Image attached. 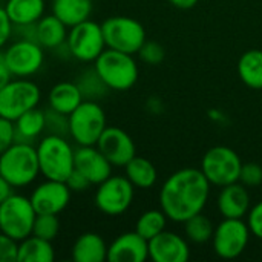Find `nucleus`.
Segmentation results:
<instances>
[{
  "mask_svg": "<svg viewBox=\"0 0 262 262\" xmlns=\"http://www.w3.org/2000/svg\"><path fill=\"white\" fill-rule=\"evenodd\" d=\"M46 115V129L52 135H61L64 137L69 134V115L60 114L49 107V111H45Z\"/></svg>",
  "mask_w": 262,
  "mask_h": 262,
  "instance_id": "473e14b6",
  "label": "nucleus"
},
{
  "mask_svg": "<svg viewBox=\"0 0 262 262\" xmlns=\"http://www.w3.org/2000/svg\"><path fill=\"white\" fill-rule=\"evenodd\" d=\"M12 193V186L0 175V204Z\"/></svg>",
  "mask_w": 262,
  "mask_h": 262,
  "instance_id": "79ce46f5",
  "label": "nucleus"
},
{
  "mask_svg": "<svg viewBox=\"0 0 262 262\" xmlns=\"http://www.w3.org/2000/svg\"><path fill=\"white\" fill-rule=\"evenodd\" d=\"M238 75L252 89L262 91V51H246L238 60Z\"/></svg>",
  "mask_w": 262,
  "mask_h": 262,
  "instance_id": "bb28decb",
  "label": "nucleus"
},
{
  "mask_svg": "<svg viewBox=\"0 0 262 262\" xmlns=\"http://www.w3.org/2000/svg\"><path fill=\"white\" fill-rule=\"evenodd\" d=\"M183 224H184V233H186L187 241H190L193 244H206V243L212 241L215 227H213V223L210 221V218L203 215V212L190 216Z\"/></svg>",
  "mask_w": 262,
  "mask_h": 262,
  "instance_id": "c85d7f7f",
  "label": "nucleus"
},
{
  "mask_svg": "<svg viewBox=\"0 0 262 262\" xmlns=\"http://www.w3.org/2000/svg\"><path fill=\"white\" fill-rule=\"evenodd\" d=\"M77 84H78L83 97L88 98V100L98 98V97H101L106 92V89H109L103 83V80L100 78V75L97 74L95 69L94 71H88L86 74H83L81 78H80V81Z\"/></svg>",
  "mask_w": 262,
  "mask_h": 262,
  "instance_id": "2f4dec72",
  "label": "nucleus"
},
{
  "mask_svg": "<svg viewBox=\"0 0 262 262\" xmlns=\"http://www.w3.org/2000/svg\"><path fill=\"white\" fill-rule=\"evenodd\" d=\"M250 235V229L243 218H224L215 227L213 250L223 259H235L247 249Z\"/></svg>",
  "mask_w": 262,
  "mask_h": 262,
  "instance_id": "9d476101",
  "label": "nucleus"
},
{
  "mask_svg": "<svg viewBox=\"0 0 262 262\" xmlns=\"http://www.w3.org/2000/svg\"><path fill=\"white\" fill-rule=\"evenodd\" d=\"M18 243L0 232V262H17Z\"/></svg>",
  "mask_w": 262,
  "mask_h": 262,
  "instance_id": "e433bc0d",
  "label": "nucleus"
},
{
  "mask_svg": "<svg viewBox=\"0 0 262 262\" xmlns=\"http://www.w3.org/2000/svg\"><path fill=\"white\" fill-rule=\"evenodd\" d=\"M55 252L51 241L29 235L17 247V262H52Z\"/></svg>",
  "mask_w": 262,
  "mask_h": 262,
  "instance_id": "393cba45",
  "label": "nucleus"
},
{
  "mask_svg": "<svg viewBox=\"0 0 262 262\" xmlns=\"http://www.w3.org/2000/svg\"><path fill=\"white\" fill-rule=\"evenodd\" d=\"M175 8H178V9H190V8H193L200 0H169Z\"/></svg>",
  "mask_w": 262,
  "mask_h": 262,
  "instance_id": "37998d69",
  "label": "nucleus"
},
{
  "mask_svg": "<svg viewBox=\"0 0 262 262\" xmlns=\"http://www.w3.org/2000/svg\"><path fill=\"white\" fill-rule=\"evenodd\" d=\"M35 210L29 198L11 193L0 204V232L20 243L32 235Z\"/></svg>",
  "mask_w": 262,
  "mask_h": 262,
  "instance_id": "423d86ee",
  "label": "nucleus"
},
{
  "mask_svg": "<svg viewBox=\"0 0 262 262\" xmlns=\"http://www.w3.org/2000/svg\"><path fill=\"white\" fill-rule=\"evenodd\" d=\"M126 178L134 184V187L138 189H150L155 186L158 180V172L157 167L149 161L147 158L143 157H134L126 166Z\"/></svg>",
  "mask_w": 262,
  "mask_h": 262,
  "instance_id": "cd10ccee",
  "label": "nucleus"
},
{
  "mask_svg": "<svg viewBox=\"0 0 262 262\" xmlns=\"http://www.w3.org/2000/svg\"><path fill=\"white\" fill-rule=\"evenodd\" d=\"M15 141L31 143L46 129V115L45 111L32 107L20 115L15 121Z\"/></svg>",
  "mask_w": 262,
  "mask_h": 262,
  "instance_id": "a878e982",
  "label": "nucleus"
},
{
  "mask_svg": "<svg viewBox=\"0 0 262 262\" xmlns=\"http://www.w3.org/2000/svg\"><path fill=\"white\" fill-rule=\"evenodd\" d=\"M40 97V88L34 81L11 80L0 89V117L15 121L26 111L37 107Z\"/></svg>",
  "mask_w": 262,
  "mask_h": 262,
  "instance_id": "1a4fd4ad",
  "label": "nucleus"
},
{
  "mask_svg": "<svg viewBox=\"0 0 262 262\" xmlns=\"http://www.w3.org/2000/svg\"><path fill=\"white\" fill-rule=\"evenodd\" d=\"M37 149L40 173L46 180L66 181L74 170L75 150L61 135H46L40 140Z\"/></svg>",
  "mask_w": 262,
  "mask_h": 262,
  "instance_id": "7ed1b4c3",
  "label": "nucleus"
},
{
  "mask_svg": "<svg viewBox=\"0 0 262 262\" xmlns=\"http://www.w3.org/2000/svg\"><path fill=\"white\" fill-rule=\"evenodd\" d=\"M11 35H12V23L8 18L5 8L0 6V49L9 41Z\"/></svg>",
  "mask_w": 262,
  "mask_h": 262,
  "instance_id": "ea45409f",
  "label": "nucleus"
},
{
  "mask_svg": "<svg viewBox=\"0 0 262 262\" xmlns=\"http://www.w3.org/2000/svg\"><path fill=\"white\" fill-rule=\"evenodd\" d=\"M5 63L12 74V77L26 78L40 71L45 54L43 48L32 40L17 38L5 51Z\"/></svg>",
  "mask_w": 262,
  "mask_h": 262,
  "instance_id": "ddd939ff",
  "label": "nucleus"
},
{
  "mask_svg": "<svg viewBox=\"0 0 262 262\" xmlns=\"http://www.w3.org/2000/svg\"><path fill=\"white\" fill-rule=\"evenodd\" d=\"M12 80V74L9 72L6 63H5V52L0 49V89L6 86Z\"/></svg>",
  "mask_w": 262,
  "mask_h": 262,
  "instance_id": "a19ab883",
  "label": "nucleus"
},
{
  "mask_svg": "<svg viewBox=\"0 0 262 262\" xmlns=\"http://www.w3.org/2000/svg\"><path fill=\"white\" fill-rule=\"evenodd\" d=\"M15 143V126L12 120L0 117V154Z\"/></svg>",
  "mask_w": 262,
  "mask_h": 262,
  "instance_id": "c9c22d12",
  "label": "nucleus"
},
{
  "mask_svg": "<svg viewBox=\"0 0 262 262\" xmlns=\"http://www.w3.org/2000/svg\"><path fill=\"white\" fill-rule=\"evenodd\" d=\"M190 256L187 238L163 230L149 239V258L154 262H186Z\"/></svg>",
  "mask_w": 262,
  "mask_h": 262,
  "instance_id": "dca6fc26",
  "label": "nucleus"
},
{
  "mask_svg": "<svg viewBox=\"0 0 262 262\" xmlns=\"http://www.w3.org/2000/svg\"><path fill=\"white\" fill-rule=\"evenodd\" d=\"M138 55H140V58H141L144 63L155 66V64H160V63L164 60L166 51H164V48H163L158 41L146 40V41L143 43V46L140 48Z\"/></svg>",
  "mask_w": 262,
  "mask_h": 262,
  "instance_id": "72a5a7b5",
  "label": "nucleus"
},
{
  "mask_svg": "<svg viewBox=\"0 0 262 262\" xmlns=\"http://www.w3.org/2000/svg\"><path fill=\"white\" fill-rule=\"evenodd\" d=\"M71 193L72 192L64 181L46 180L34 189L29 200L35 213L58 215L69 204Z\"/></svg>",
  "mask_w": 262,
  "mask_h": 262,
  "instance_id": "2eb2a0df",
  "label": "nucleus"
},
{
  "mask_svg": "<svg viewBox=\"0 0 262 262\" xmlns=\"http://www.w3.org/2000/svg\"><path fill=\"white\" fill-rule=\"evenodd\" d=\"M71 255L75 262H103L107 259V246L98 233L88 232L75 239Z\"/></svg>",
  "mask_w": 262,
  "mask_h": 262,
  "instance_id": "aec40b11",
  "label": "nucleus"
},
{
  "mask_svg": "<svg viewBox=\"0 0 262 262\" xmlns=\"http://www.w3.org/2000/svg\"><path fill=\"white\" fill-rule=\"evenodd\" d=\"M74 167L81 172L92 186H98L112 175L114 166L107 161V158L100 152L97 146H80L75 150Z\"/></svg>",
  "mask_w": 262,
  "mask_h": 262,
  "instance_id": "f3484780",
  "label": "nucleus"
},
{
  "mask_svg": "<svg viewBox=\"0 0 262 262\" xmlns=\"http://www.w3.org/2000/svg\"><path fill=\"white\" fill-rule=\"evenodd\" d=\"M103 37L106 48L121 51L126 54H138L140 48L146 41V31L144 26L126 15H115L109 17L101 23Z\"/></svg>",
  "mask_w": 262,
  "mask_h": 262,
  "instance_id": "0eeeda50",
  "label": "nucleus"
},
{
  "mask_svg": "<svg viewBox=\"0 0 262 262\" xmlns=\"http://www.w3.org/2000/svg\"><path fill=\"white\" fill-rule=\"evenodd\" d=\"M95 146L115 167H124L135 157L137 150L130 135L115 126H107Z\"/></svg>",
  "mask_w": 262,
  "mask_h": 262,
  "instance_id": "4468645a",
  "label": "nucleus"
},
{
  "mask_svg": "<svg viewBox=\"0 0 262 262\" xmlns=\"http://www.w3.org/2000/svg\"><path fill=\"white\" fill-rule=\"evenodd\" d=\"M66 184H68V187L71 189V192H83V190H86V189H89L92 184L89 183V180L81 173V172H78L75 167H74V170L71 172V175L66 178V181H64Z\"/></svg>",
  "mask_w": 262,
  "mask_h": 262,
  "instance_id": "58836bf2",
  "label": "nucleus"
},
{
  "mask_svg": "<svg viewBox=\"0 0 262 262\" xmlns=\"http://www.w3.org/2000/svg\"><path fill=\"white\" fill-rule=\"evenodd\" d=\"M106 127V114L94 100H83L69 114V135L78 146H95Z\"/></svg>",
  "mask_w": 262,
  "mask_h": 262,
  "instance_id": "39448f33",
  "label": "nucleus"
},
{
  "mask_svg": "<svg viewBox=\"0 0 262 262\" xmlns=\"http://www.w3.org/2000/svg\"><path fill=\"white\" fill-rule=\"evenodd\" d=\"M135 187L126 177H109L98 184L95 206L109 216L123 215L134 201Z\"/></svg>",
  "mask_w": 262,
  "mask_h": 262,
  "instance_id": "f8f14e48",
  "label": "nucleus"
},
{
  "mask_svg": "<svg viewBox=\"0 0 262 262\" xmlns=\"http://www.w3.org/2000/svg\"><path fill=\"white\" fill-rule=\"evenodd\" d=\"M40 173L37 149L31 143L15 141L0 154V175L12 187H25L35 181Z\"/></svg>",
  "mask_w": 262,
  "mask_h": 262,
  "instance_id": "f03ea898",
  "label": "nucleus"
},
{
  "mask_svg": "<svg viewBox=\"0 0 262 262\" xmlns=\"http://www.w3.org/2000/svg\"><path fill=\"white\" fill-rule=\"evenodd\" d=\"M52 14L72 28L91 17L92 0H52Z\"/></svg>",
  "mask_w": 262,
  "mask_h": 262,
  "instance_id": "b1692460",
  "label": "nucleus"
},
{
  "mask_svg": "<svg viewBox=\"0 0 262 262\" xmlns=\"http://www.w3.org/2000/svg\"><path fill=\"white\" fill-rule=\"evenodd\" d=\"M66 43L71 55L80 61H95L106 49L101 25L89 18L71 28Z\"/></svg>",
  "mask_w": 262,
  "mask_h": 262,
  "instance_id": "9b49d317",
  "label": "nucleus"
},
{
  "mask_svg": "<svg viewBox=\"0 0 262 262\" xmlns=\"http://www.w3.org/2000/svg\"><path fill=\"white\" fill-rule=\"evenodd\" d=\"M3 8L12 25L37 23L45 15V0H8Z\"/></svg>",
  "mask_w": 262,
  "mask_h": 262,
  "instance_id": "5701e85b",
  "label": "nucleus"
},
{
  "mask_svg": "<svg viewBox=\"0 0 262 262\" xmlns=\"http://www.w3.org/2000/svg\"><path fill=\"white\" fill-rule=\"evenodd\" d=\"M83 100H84V97H83L78 84L72 83V81L57 83L49 92L51 109H54L60 114H64V115L72 114L80 106V103Z\"/></svg>",
  "mask_w": 262,
  "mask_h": 262,
  "instance_id": "412c9836",
  "label": "nucleus"
},
{
  "mask_svg": "<svg viewBox=\"0 0 262 262\" xmlns=\"http://www.w3.org/2000/svg\"><path fill=\"white\" fill-rule=\"evenodd\" d=\"M66 25L58 20L54 14L51 15H43L37 23H35V31H37V43L41 48L48 49H57L66 41L68 31Z\"/></svg>",
  "mask_w": 262,
  "mask_h": 262,
  "instance_id": "4be33fe9",
  "label": "nucleus"
},
{
  "mask_svg": "<svg viewBox=\"0 0 262 262\" xmlns=\"http://www.w3.org/2000/svg\"><path fill=\"white\" fill-rule=\"evenodd\" d=\"M147 258L149 241L135 230L117 236L107 247V261L111 262H144Z\"/></svg>",
  "mask_w": 262,
  "mask_h": 262,
  "instance_id": "a211bd4d",
  "label": "nucleus"
},
{
  "mask_svg": "<svg viewBox=\"0 0 262 262\" xmlns=\"http://www.w3.org/2000/svg\"><path fill=\"white\" fill-rule=\"evenodd\" d=\"M218 210L223 218H244L250 210L249 189L239 181L221 187L218 195Z\"/></svg>",
  "mask_w": 262,
  "mask_h": 262,
  "instance_id": "6ab92c4d",
  "label": "nucleus"
},
{
  "mask_svg": "<svg viewBox=\"0 0 262 262\" xmlns=\"http://www.w3.org/2000/svg\"><path fill=\"white\" fill-rule=\"evenodd\" d=\"M210 183L201 169L186 167L172 173L160 190V207L175 223L201 213L209 201Z\"/></svg>",
  "mask_w": 262,
  "mask_h": 262,
  "instance_id": "f257e3e1",
  "label": "nucleus"
},
{
  "mask_svg": "<svg viewBox=\"0 0 262 262\" xmlns=\"http://www.w3.org/2000/svg\"><path fill=\"white\" fill-rule=\"evenodd\" d=\"M243 161L239 155L227 146H215L209 149L201 160V172L210 186L224 187L239 181Z\"/></svg>",
  "mask_w": 262,
  "mask_h": 262,
  "instance_id": "6e6552de",
  "label": "nucleus"
},
{
  "mask_svg": "<svg viewBox=\"0 0 262 262\" xmlns=\"http://www.w3.org/2000/svg\"><path fill=\"white\" fill-rule=\"evenodd\" d=\"M247 226L253 236L262 239V201L250 207L247 213Z\"/></svg>",
  "mask_w": 262,
  "mask_h": 262,
  "instance_id": "4c0bfd02",
  "label": "nucleus"
},
{
  "mask_svg": "<svg viewBox=\"0 0 262 262\" xmlns=\"http://www.w3.org/2000/svg\"><path fill=\"white\" fill-rule=\"evenodd\" d=\"M239 183L244 184L247 189L258 187L262 184V167L258 163H243Z\"/></svg>",
  "mask_w": 262,
  "mask_h": 262,
  "instance_id": "f704fd0d",
  "label": "nucleus"
},
{
  "mask_svg": "<svg viewBox=\"0 0 262 262\" xmlns=\"http://www.w3.org/2000/svg\"><path fill=\"white\" fill-rule=\"evenodd\" d=\"M60 232V221L57 215L49 213H37L34 226H32V235L38 236L46 241H54Z\"/></svg>",
  "mask_w": 262,
  "mask_h": 262,
  "instance_id": "7c9ffc66",
  "label": "nucleus"
},
{
  "mask_svg": "<svg viewBox=\"0 0 262 262\" xmlns=\"http://www.w3.org/2000/svg\"><path fill=\"white\" fill-rule=\"evenodd\" d=\"M94 69L112 91H127L138 80V66L134 55L109 48L98 55Z\"/></svg>",
  "mask_w": 262,
  "mask_h": 262,
  "instance_id": "20e7f679",
  "label": "nucleus"
},
{
  "mask_svg": "<svg viewBox=\"0 0 262 262\" xmlns=\"http://www.w3.org/2000/svg\"><path fill=\"white\" fill-rule=\"evenodd\" d=\"M167 220L169 218L166 216V213L161 209L160 210H147L137 220L135 232L149 241L154 236H157L158 233H161L163 230H166Z\"/></svg>",
  "mask_w": 262,
  "mask_h": 262,
  "instance_id": "c756f323",
  "label": "nucleus"
}]
</instances>
